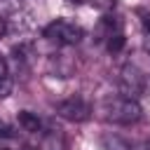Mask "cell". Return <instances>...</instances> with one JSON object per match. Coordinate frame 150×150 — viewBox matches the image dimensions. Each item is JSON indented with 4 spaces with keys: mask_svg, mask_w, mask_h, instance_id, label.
Instances as JSON below:
<instances>
[{
    "mask_svg": "<svg viewBox=\"0 0 150 150\" xmlns=\"http://www.w3.org/2000/svg\"><path fill=\"white\" fill-rule=\"evenodd\" d=\"M16 122H19V127H21L23 131H28V134H40V131H42V120H40L35 112H30V110H21L19 117H16Z\"/></svg>",
    "mask_w": 150,
    "mask_h": 150,
    "instance_id": "7",
    "label": "cell"
},
{
    "mask_svg": "<svg viewBox=\"0 0 150 150\" xmlns=\"http://www.w3.org/2000/svg\"><path fill=\"white\" fill-rule=\"evenodd\" d=\"M77 2H80V0H77Z\"/></svg>",
    "mask_w": 150,
    "mask_h": 150,
    "instance_id": "13",
    "label": "cell"
},
{
    "mask_svg": "<svg viewBox=\"0 0 150 150\" xmlns=\"http://www.w3.org/2000/svg\"><path fill=\"white\" fill-rule=\"evenodd\" d=\"M42 38L56 47H73L84 38V28L68 19H54L42 28Z\"/></svg>",
    "mask_w": 150,
    "mask_h": 150,
    "instance_id": "3",
    "label": "cell"
},
{
    "mask_svg": "<svg viewBox=\"0 0 150 150\" xmlns=\"http://www.w3.org/2000/svg\"><path fill=\"white\" fill-rule=\"evenodd\" d=\"M136 14H138L141 30H143V38H145V49L150 52V9H136Z\"/></svg>",
    "mask_w": 150,
    "mask_h": 150,
    "instance_id": "8",
    "label": "cell"
},
{
    "mask_svg": "<svg viewBox=\"0 0 150 150\" xmlns=\"http://www.w3.org/2000/svg\"><path fill=\"white\" fill-rule=\"evenodd\" d=\"M96 38H98V42L105 45V49H108L110 54L122 52V47L127 45L124 28H122V21H120L117 16H103V19L98 21Z\"/></svg>",
    "mask_w": 150,
    "mask_h": 150,
    "instance_id": "4",
    "label": "cell"
},
{
    "mask_svg": "<svg viewBox=\"0 0 150 150\" xmlns=\"http://www.w3.org/2000/svg\"><path fill=\"white\" fill-rule=\"evenodd\" d=\"M120 91L127 96H145L150 94V52L138 49L127 56L120 68Z\"/></svg>",
    "mask_w": 150,
    "mask_h": 150,
    "instance_id": "1",
    "label": "cell"
},
{
    "mask_svg": "<svg viewBox=\"0 0 150 150\" xmlns=\"http://www.w3.org/2000/svg\"><path fill=\"white\" fill-rule=\"evenodd\" d=\"M98 9H112L115 7V0H91Z\"/></svg>",
    "mask_w": 150,
    "mask_h": 150,
    "instance_id": "10",
    "label": "cell"
},
{
    "mask_svg": "<svg viewBox=\"0 0 150 150\" xmlns=\"http://www.w3.org/2000/svg\"><path fill=\"white\" fill-rule=\"evenodd\" d=\"M5 30H7V23H5V16L0 14V38L5 35Z\"/></svg>",
    "mask_w": 150,
    "mask_h": 150,
    "instance_id": "11",
    "label": "cell"
},
{
    "mask_svg": "<svg viewBox=\"0 0 150 150\" xmlns=\"http://www.w3.org/2000/svg\"><path fill=\"white\" fill-rule=\"evenodd\" d=\"M14 89V77H12V70H9V63L7 59L0 54V98H7Z\"/></svg>",
    "mask_w": 150,
    "mask_h": 150,
    "instance_id": "6",
    "label": "cell"
},
{
    "mask_svg": "<svg viewBox=\"0 0 150 150\" xmlns=\"http://www.w3.org/2000/svg\"><path fill=\"white\" fill-rule=\"evenodd\" d=\"M54 110H56V115L59 117H63V120H68V122H87L89 117H91V112H94V108H91V103L87 101V98H82V96H68V98H63V101H59V103H54Z\"/></svg>",
    "mask_w": 150,
    "mask_h": 150,
    "instance_id": "5",
    "label": "cell"
},
{
    "mask_svg": "<svg viewBox=\"0 0 150 150\" xmlns=\"http://www.w3.org/2000/svg\"><path fill=\"white\" fill-rule=\"evenodd\" d=\"M145 150H150V138H148V143H145Z\"/></svg>",
    "mask_w": 150,
    "mask_h": 150,
    "instance_id": "12",
    "label": "cell"
},
{
    "mask_svg": "<svg viewBox=\"0 0 150 150\" xmlns=\"http://www.w3.org/2000/svg\"><path fill=\"white\" fill-rule=\"evenodd\" d=\"M0 136H2V138H12V136H14V134H12V127H9L7 122H2V120H0Z\"/></svg>",
    "mask_w": 150,
    "mask_h": 150,
    "instance_id": "9",
    "label": "cell"
},
{
    "mask_svg": "<svg viewBox=\"0 0 150 150\" xmlns=\"http://www.w3.org/2000/svg\"><path fill=\"white\" fill-rule=\"evenodd\" d=\"M98 115L101 120L110 122V124H136L143 117V108L138 103V98L127 96V94H115V96H105L98 103Z\"/></svg>",
    "mask_w": 150,
    "mask_h": 150,
    "instance_id": "2",
    "label": "cell"
}]
</instances>
